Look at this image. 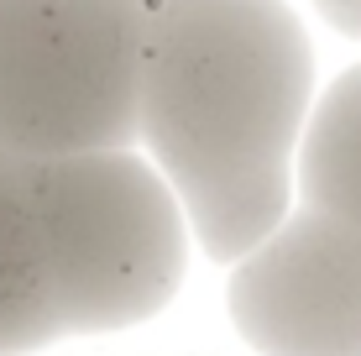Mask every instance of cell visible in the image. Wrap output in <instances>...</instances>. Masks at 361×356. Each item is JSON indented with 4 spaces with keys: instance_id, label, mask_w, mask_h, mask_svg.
<instances>
[{
    "instance_id": "1",
    "label": "cell",
    "mask_w": 361,
    "mask_h": 356,
    "mask_svg": "<svg viewBox=\"0 0 361 356\" xmlns=\"http://www.w3.org/2000/svg\"><path fill=\"white\" fill-rule=\"evenodd\" d=\"M136 137L204 257L241 262L288 220L314 53L283 0H142Z\"/></svg>"
},
{
    "instance_id": "5",
    "label": "cell",
    "mask_w": 361,
    "mask_h": 356,
    "mask_svg": "<svg viewBox=\"0 0 361 356\" xmlns=\"http://www.w3.org/2000/svg\"><path fill=\"white\" fill-rule=\"evenodd\" d=\"M53 340H63V320L47 283L32 163L0 152V356H32Z\"/></svg>"
},
{
    "instance_id": "3",
    "label": "cell",
    "mask_w": 361,
    "mask_h": 356,
    "mask_svg": "<svg viewBox=\"0 0 361 356\" xmlns=\"http://www.w3.org/2000/svg\"><path fill=\"white\" fill-rule=\"evenodd\" d=\"M142 42V0H0V152H131Z\"/></svg>"
},
{
    "instance_id": "2",
    "label": "cell",
    "mask_w": 361,
    "mask_h": 356,
    "mask_svg": "<svg viewBox=\"0 0 361 356\" xmlns=\"http://www.w3.org/2000/svg\"><path fill=\"white\" fill-rule=\"evenodd\" d=\"M32 200L63 336L152 320L183 283V204L136 152L32 163Z\"/></svg>"
},
{
    "instance_id": "6",
    "label": "cell",
    "mask_w": 361,
    "mask_h": 356,
    "mask_svg": "<svg viewBox=\"0 0 361 356\" xmlns=\"http://www.w3.org/2000/svg\"><path fill=\"white\" fill-rule=\"evenodd\" d=\"M298 194L309 215L361 236V63L345 68L298 137Z\"/></svg>"
},
{
    "instance_id": "4",
    "label": "cell",
    "mask_w": 361,
    "mask_h": 356,
    "mask_svg": "<svg viewBox=\"0 0 361 356\" xmlns=\"http://www.w3.org/2000/svg\"><path fill=\"white\" fill-rule=\"evenodd\" d=\"M226 309L262 356H361V236L288 215L231 267Z\"/></svg>"
},
{
    "instance_id": "7",
    "label": "cell",
    "mask_w": 361,
    "mask_h": 356,
    "mask_svg": "<svg viewBox=\"0 0 361 356\" xmlns=\"http://www.w3.org/2000/svg\"><path fill=\"white\" fill-rule=\"evenodd\" d=\"M314 6H319V16H325L335 32L361 37V0H314Z\"/></svg>"
}]
</instances>
